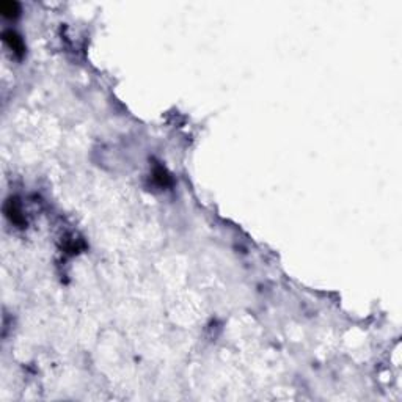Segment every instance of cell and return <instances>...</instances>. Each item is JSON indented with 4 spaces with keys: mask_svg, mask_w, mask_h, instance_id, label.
Masks as SVG:
<instances>
[{
    "mask_svg": "<svg viewBox=\"0 0 402 402\" xmlns=\"http://www.w3.org/2000/svg\"><path fill=\"white\" fill-rule=\"evenodd\" d=\"M5 214L13 223H16V225H19V226L24 225V215H22L21 207H19L16 200H13V198L8 200V203L5 204Z\"/></svg>",
    "mask_w": 402,
    "mask_h": 402,
    "instance_id": "1",
    "label": "cell"
},
{
    "mask_svg": "<svg viewBox=\"0 0 402 402\" xmlns=\"http://www.w3.org/2000/svg\"><path fill=\"white\" fill-rule=\"evenodd\" d=\"M3 41L8 44V48L16 53V55H22L24 53V43H22L21 38L13 32V30H6L3 32Z\"/></svg>",
    "mask_w": 402,
    "mask_h": 402,
    "instance_id": "2",
    "label": "cell"
},
{
    "mask_svg": "<svg viewBox=\"0 0 402 402\" xmlns=\"http://www.w3.org/2000/svg\"><path fill=\"white\" fill-rule=\"evenodd\" d=\"M0 13L5 18H16L19 14V3L16 2H2L0 3Z\"/></svg>",
    "mask_w": 402,
    "mask_h": 402,
    "instance_id": "3",
    "label": "cell"
},
{
    "mask_svg": "<svg viewBox=\"0 0 402 402\" xmlns=\"http://www.w3.org/2000/svg\"><path fill=\"white\" fill-rule=\"evenodd\" d=\"M154 181H156L159 185H168L170 182H172V179H170L168 173L165 172L164 168H160V167H157V168H156V172H154Z\"/></svg>",
    "mask_w": 402,
    "mask_h": 402,
    "instance_id": "4",
    "label": "cell"
}]
</instances>
